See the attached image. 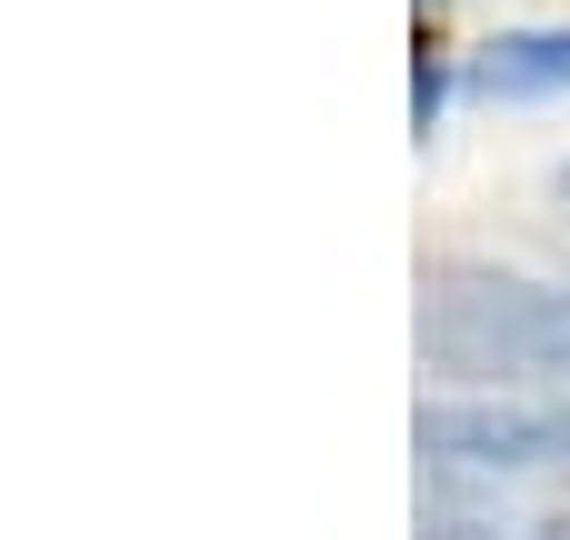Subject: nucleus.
I'll return each instance as SVG.
<instances>
[{"label": "nucleus", "mask_w": 570, "mask_h": 540, "mask_svg": "<svg viewBox=\"0 0 570 540\" xmlns=\"http://www.w3.org/2000/svg\"><path fill=\"white\" fill-rule=\"evenodd\" d=\"M421 371L471 391H570V291L491 261L421 271Z\"/></svg>", "instance_id": "nucleus-1"}, {"label": "nucleus", "mask_w": 570, "mask_h": 540, "mask_svg": "<svg viewBox=\"0 0 570 540\" xmlns=\"http://www.w3.org/2000/svg\"><path fill=\"white\" fill-rule=\"evenodd\" d=\"M421 471L431 481H481V491H570V411L561 401H521V391H481V401H431L411 421Z\"/></svg>", "instance_id": "nucleus-2"}, {"label": "nucleus", "mask_w": 570, "mask_h": 540, "mask_svg": "<svg viewBox=\"0 0 570 540\" xmlns=\"http://www.w3.org/2000/svg\"><path fill=\"white\" fill-rule=\"evenodd\" d=\"M481 90H501V100L570 90V30H501V40L481 50Z\"/></svg>", "instance_id": "nucleus-3"}, {"label": "nucleus", "mask_w": 570, "mask_h": 540, "mask_svg": "<svg viewBox=\"0 0 570 540\" xmlns=\"http://www.w3.org/2000/svg\"><path fill=\"white\" fill-rule=\"evenodd\" d=\"M561 200H570V170H561Z\"/></svg>", "instance_id": "nucleus-4"}]
</instances>
